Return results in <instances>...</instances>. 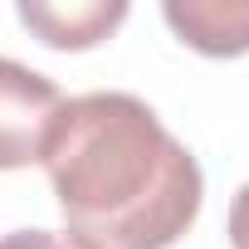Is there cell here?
<instances>
[{"instance_id": "6da1fadb", "label": "cell", "mask_w": 249, "mask_h": 249, "mask_svg": "<svg viewBox=\"0 0 249 249\" xmlns=\"http://www.w3.org/2000/svg\"><path fill=\"white\" fill-rule=\"evenodd\" d=\"M44 171L83 249H171L200 215V166L132 93L69 98L44 142Z\"/></svg>"}, {"instance_id": "7a4b0ae2", "label": "cell", "mask_w": 249, "mask_h": 249, "mask_svg": "<svg viewBox=\"0 0 249 249\" xmlns=\"http://www.w3.org/2000/svg\"><path fill=\"white\" fill-rule=\"evenodd\" d=\"M59 107H64V93L54 78L0 54V171L44 161V142Z\"/></svg>"}, {"instance_id": "3957f363", "label": "cell", "mask_w": 249, "mask_h": 249, "mask_svg": "<svg viewBox=\"0 0 249 249\" xmlns=\"http://www.w3.org/2000/svg\"><path fill=\"white\" fill-rule=\"evenodd\" d=\"M161 15L196 54H249V0H166Z\"/></svg>"}, {"instance_id": "277c9868", "label": "cell", "mask_w": 249, "mask_h": 249, "mask_svg": "<svg viewBox=\"0 0 249 249\" xmlns=\"http://www.w3.org/2000/svg\"><path fill=\"white\" fill-rule=\"evenodd\" d=\"M122 20L127 5L122 0H83V5H20V25L35 30L49 49H93L103 44Z\"/></svg>"}, {"instance_id": "5b68a950", "label": "cell", "mask_w": 249, "mask_h": 249, "mask_svg": "<svg viewBox=\"0 0 249 249\" xmlns=\"http://www.w3.org/2000/svg\"><path fill=\"white\" fill-rule=\"evenodd\" d=\"M0 249H83L73 234H54V230H15L0 239Z\"/></svg>"}, {"instance_id": "8992f818", "label": "cell", "mask_w": 249, "mask_h": 249, "mask_svg": "<svg viewBox=\"0 0 249 249\" xmlns=\"http://www.w3.org/2000/svg\"><path fill=\"white\" fill-rule=\"evenodd\" d=\"M230 249H249V181L230 200Z\"/></svg>"}]
</instances>
